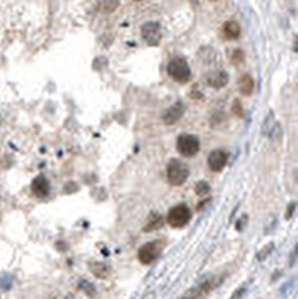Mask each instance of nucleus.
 <instances>
[{"label": "nucleus", "instance_id": "obj_1", "mask_svg": "<svg viewBox=\"0 0 298 299\" xmlns=\"http://www.w3.org/2000/svg\"><path fill=\"white\" fill-rule=\"evenodd\" d=\"M189 177V166L182 160L172 159L166 166V180L171 186H182Z\"/></svg>", "mask_w": 298, "mask_h": 299}, {"label": "nucleus", "instance_id": "obj_2", "mask_svg": "<svg viewBox=\"0 0 298 299\" xmlns=\"http://www.w3.org/2000/svg\"><path fill=\"white\" fill-rule=\"evenodd\" d=\"M168 74L177 82H187L192 77L187 62L182 57H175L168 63Z\"/></svg>", "mask_w": 298, "mask_h": 299}, {"label": "nucleus", "instance_id": "obj_3", "mask_svg": "<svg viewBox=\"0 0 298 299\" xmlns=\"http://www.w3.org/2000/svg\"><path fill=\"white\" fill-rule=\"evenodd\" d=\"M190 219H192V213L184 204L175 205L174 208H171L166 216V221L172 227H183L190 221Z\"/></svg>", "mask_w": 298, "mask_h": 299}, {"label": "nucleus", "instance_id": "obj_4", "mask_svg": "<svg viewBox=\"0 0 298 299\" xmlns=\"http://www.w3.org/2000/svg\"><path fill=\"white\" fill-rule=\"evenodd\" d=\"M162 249H164L162 241L156 239V241L147 242L138 250V259L141 263H144V265H150V263H153L157 257H159Z\"/></svg>", "mask_w": 298, "mask_h": 299}, {"label": "nucleus", "instance_id": "obj_5", "mask_svg": "<svg viewBox=\"0 0 298 299\" xmlns=\"http://www.w3.org/2000/svg\"><path fill=\"white\" fill-rule=\"evenodd\" d=\"M177 151L183 157H194L199 151V141L194 135H180L177 138Z\"/></svg>", "mask_w": 298, "mask_h": 299}, {"label": "nucleus", "instance_id": "obj_6", "mask_svg": "<svg viewBox=\"0 0 298 299\" xmlns=\"http://www.w3.org/2000/svg\"><path fill=\"white\" fill-rule=\"evenodd\" d=\"M141 36L144 42L150 47L159 45L162 39V31H161V24L156 21H149L141 27Z\"/></svg>", "mask_w": 298, "mask_h": 299}, {"label": "nucleus", "instance_id": "obj_7", "mask_svg": "<svg viewBox=\"0 0 298 299\" xmlns=\"http://www.w3.org/2000/svg\"><path fill=\"white\" fill-rule=\"evenodd\" d=\"M228 163V153L223 151V150H215L210 153L208 156V168L215 171V172H219L222 171Z\"/></svg>", "mask_w": 298, "mask_h": 299}, {"label": "nucleus", "instance_id": "obj_8", "mask_svg": "<svg viewBox=\"0 0 298 299\" xmlns=\"http://www.w3.org/2000/svg\"><path fill=\"white\" fill-rule=\"evenodd\" d=\"M230 81V77L225 72V70H213V72H208L205 77L207 85L213 87V89H223V87Z\"/></svg>", "mask_w": 298, "mask_h": 299}, {"label": "nucleus", "instance_id": "obj_9", "mask_svg": "<svg viewBox=\"0 0 298 299\" xmlns=\"http://www.w3.org/2000/svg\"><path fill=\"white\" fill-rule=\"evenodd\" d=\"M184 114V107L182 102H175L171 108L166 110V112L162 115V120L165 125H174V123H177Z\"/></svg>", "mask_w": 298, "mask_h": 299}, {"label": "nucleus", "instance_id": "obj_10", "mask_svg": "<svg viewBox=\"0 0 298 299\" xmlns=\"http://www.w3.org/2000/svg\"><path fill=\"white\" fill-rule=\"evenodd\" d=\"M32 191H33V195L38 198H45L50 193V183L44 175H38V177L32 181Z\"/></svg>", "mask_w": 298, "mask_h": 299}, {"label": "nucleus", "instance_id": "obj_11", "mask_svg": "<svg viewBox=\"0 0 298 299\" xmlns=\"http://www.w3.org/2000/svg\"><path fill=\"white\" fill-rule=\"evenodd\" d=\"M238 85H240V93L241 94L250 96L253 93V89H255V81L249 74H246L244 77H241V79L238 81Z\"/></svg>", "mask_w": 298, "mask_h": 299}, {"label": "nucleus", "instance_id": "obj_12", "mask_svg": "<svg viewBox=\"0 0 298 299\" xmlns=\"http://www.w3.org/2000/svg\"><path fill=\"white\" fill-rule=\"evenodd\" d=\"M223 34L228 39H238L241 34V29L235 21H226L223 24Z\"/></svg>", "mask_w": 298, "mask_h": 299}, {"label": "nucleus", "instance_id": "obj_13", "mask_svg": "<svg viewBox=\"0 0 298 299\" xmlns=\"http://www.w3.org/2000/svg\"><path fill=\"white\" fill-rule=\"evenodd\" d=\"M164 224V219L159 213H151L149 216V220L144 226V232H151V231H156V229H159V227H162Z\"/></svg>", "mask_w": 298, "mask_h": 299}, {"label": "nucleus", "instance_id": "obj_14", "mask_svg": "<svg viewBox=\"0 0 298 299\" xmlns=\"http://www.w3.org/2000/svg\"><path fill=\"white\" fill-rule=\"evenodd\" d=\"M90 271L93 275H96L98 278H107L110 274V267L105 265V263H90Z\"/></svg>", "mask_w": 298, "mask_h": 299}, {"label": "nucleus", "instance_id": "obj_15", "mask_svg": "<svg viewBox=\"0 0 298 299\" xmlns=\"http://www.w3.org/2000/svg\"><path fill=\"white\" fill-rule=\"evenodd\" d=\"M197 195L198 196H205L207 195V193L210 191V186L205 183V181H199L198 184H197Z\"/></svg>", "mask_w": 298, "mask_h": 299}, {"label": "nucleus", "instance_id": "obj_16", "mask_svg": "<svg viewBox=\"0 0 298 299\" xmlns=\"http://www.w3.org/2000/svg\"><path fill=\"white\" fill-rule=\"evenodd\" d=\"M231 59H232L234 64H238V63H241V62L244 60V52H243L241 49H238V48H237V49H234Z\"/></svg>", "mask_w": 298, "mask_h": 299}, {"label": "nucleus", "instance_id": "obj_17", "mask_svg": "<svg viewBox=\"0 0 298 299\" xmlns=\"http://www.w3.org/2000/svg\"><path fill=\"white\" fill-rule=\"evenodd\" d=\"M231 110H232V114H234V115H237V117H243V107H241V102H240L238 99L234 100Z\"/></svg>", "mask_w": 298, "mask_h": 299}, {"label": "nucleus", "instance_id": "obj_18", "mask_svg": "<svg viewBox=\"0 0 298 299\" xmlns=\"http://www.w3.org/2000/svg\"><path fill=\"white\" fill-rule=\"evenodd\" d=\"M273 247H274V245H273V244H270L267 249H264V250L261 252L262 254H259V256H258V259H259V260H262V256H264V254H265V256H268V252H270V250H273Z\"/></svg>", "mask_w": 298, "mask_h": 299}, {"label": "nucleus", "instance_id": "obj_19", "mask_svg": "<svg viewBox=\"0 0 298 299\" xmlns=\"http://www.w3.org/2000/svg\"><path fill=\"white\" fill-rule=\"evenodd\" d=\"M135 2H141V0H135Z\"/></svg>", "mask_w": 298, "mask_h": 299}]
</instances>
